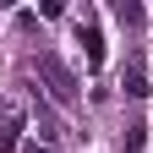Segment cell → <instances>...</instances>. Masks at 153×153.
Masks as SVG:
<instances>
[{"label":"cell","instance_id":"obj_5","mask_svg":"<svg viewBox=\"0 0 153 153\" xmlns=\"http://www.w3.org/2000/svg\"><path fill=\"white\" fill-rule=\"evenodd\" d=\"M33 153H49V148H33Z\"/></svg>","mask_w":153,"mask_h":153},{"label":"cell","instance_id":"obj_3","mask_svg":"<svg viewBox=\"0 0 153 153\" xmlns=\"http://www.w3.org/2000/svg\"><path fill=\"white\" fill-rule=\"evenodd\" d=\"M126 93H131V99H142V93H148V76H142V66H131V71H126Z\"/></svg>","mask_w":153,"mask_h":153},{"label":"cell","instance_id":"obj_1","mask_svg":"<svg viewBox=\"0 0 153 153\" xmlns=\"http://www.w3.org/2000/svg\"><path fill=\"white\" fill-rule=\"evenodd\" d=\"M38 76L49 82V93H55L60 104H71V99H76V76H71V71L60 66V55H49V49L38 55Z\"/></svg>","mask_w":153,"mask_h":153},{"label":"cell","instance_id":"obj_2","mask_svg":"<svg viewBox=\"0 0 153 153\" xmlns=\"http://www.w3.org/2000/svg\"><path fill=\"white\" fill-rule=\"evenodd\" d=\"M82 44H88V66H99V60H104V38H99V27H88Z\"/></svg>","mask_w":153,"mask_h":153},{"label":"cell","instance_id":"obj_4","mask_svg":"<svg viewBox=\"0 0 153 153\" xmlns=\"http://www.w3.org/2000/svg\"><path fill=\"white\" fill-rule=\"evenodd\" d=\"M115 16H120V22H131V27H137V22H142V6H131V0H120V6H115Z\"/></svg>","mask_w":153,"mask_h":153}]
</instances>
